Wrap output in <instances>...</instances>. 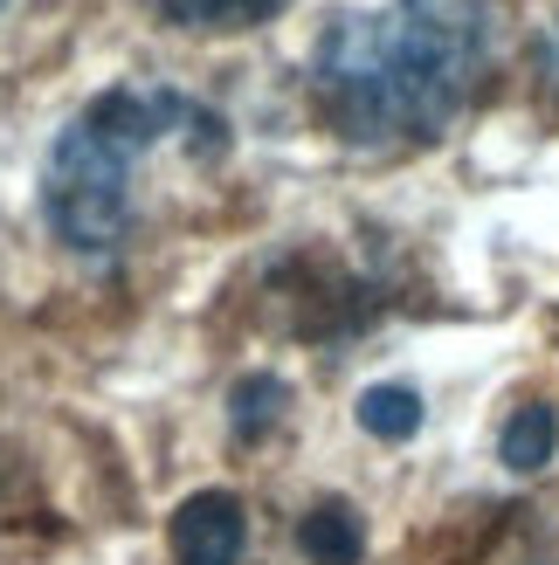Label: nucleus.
Returning a JSON list of instances; mask_svg holds the SVG:
<instances>
[{
  "instance_id": "nucleus-9",
  "label": "nucleus",
  "mask_w": 559,
  "mask_h": 565,
  "mask_svg": "<svg viewBox=\"0 0 559 565\" xmlns=\"http://www.w3.org/2000/svg\"><path fill=\"white\" fill-rule=\"evenodd\" d=\"M552 83H559V28H552Z\"/></svg>"
},
{
  "instance_id": "nucleus-3",
  "label": "nucleus",
  "mask_w": 559,
  "mask_h": 565,
  "mask_svg": "<svg viewBox=\"0 0 559 565\" xmlns=\"http://www.w3.org/2000/svg\"><path fill=\"white\" fill-rule=\"evenodd\" d=\"M242 539H249V518L229 490H193L166 524V545H173L180 565H235Z\"/></svg>"
},
{
  "instance_id": "nucleus-5",
  "label": "nucleus",
  "mask_w": 559,
  "mask_h": 565,
  "mask_svg": "<svg viewBox=\"0 0 559 565\" xmlns=\"http://www.w3.org/2000/svg\"><path fill=\"white\" fill-rule=\"evenodd\" d=\"M297 545L312 565H359V552H367V531H359V511L339 497H325L318 511H304L297 524Z\"/></svg>"
},
{
  "instance_id": "nucleus-7",
  "label": "nucleus",
  "mask_w": 559,
  "mask_h": 565,
  "mask_svg": "<svg viewBox=\"0 0 559 565\" xmlns=\"http://www.w3.org/2000/svg\"><path fill=\"white\" fill-rule=\"evenodd\" d=\"M359 428L380 441H408L422 428V393L414 386H367L359 393Z\"/></svg>"
},
{
  "instance_id": "nucleus-2",
  "label": "nucleus",
  "mask_w": 559,
  "mask_h": 565,
  "mask_svg": "<svg viewBox=\"0 0 559 565\" xmlns=\"http://www.w3.org/2000/svg\"><path fill=\"white\" fill-rule=\"evenodd\" d=\"M173 131L229 146L214 110L173 83H118L63 125L42 159V214L70 256H118V242L131 235V173Z\"/></svg>"
},
{
  "instance_id": "nucleus-8",
  "label": "nucleus",
  "mask_w": 559,
  "mask_h": 565,
  "mask_svg": "<svg viewBox=\"0 0 559 565\" xmlns=\"http://www.w3.org/2000/svg\"><path fill=\"white\" fill-rule=\"evenodd\" d=\"M284 401H291V386L276 380V373H249V380L229 393V420H235V435H263Z\"/></svg>"
},
{
  "instance_id": "nucleus-1",
  "label": "nucleus",
  "mask_w": 559,
  "mask_h": 565,
  "mask_svg": "<svg viewBox=\"0 0 559 565\" xmlns=\"http://www.w3.org/2000/svg\"><path fill=\"white\" fill-rule=\"evenodd\" d=\"M484 63V0H380L325 21L312 49V104L346 146H414L463 118Z\"/></svg>"
},
{
  "instance_id": "nucleus-4",
  "label": "nucleus",
  "mask_w": 559,
  "mask_h": 565,
  "mask_svg": "<svg viewBox=\"0 0 559 565\" xmlns=\"http://www.w3.org/2000/svg\"><path fill=\"white\" fill-rule=\"evenodd\" d=\"M152 21L187 28V35H242V28H263L270 14H284L291 0H138Z\"/></svg>"
},
{
  "instance_id": "nucleus-6",
  "label": "nucleus",
  "mask_w": 559,
  "mask_h": 565,
  "mask_svg": "<svg viewBox=\"0 0 559 565\" xmlns=\"http://www.w3.org/2000/svg\"><path fill=\"white\" fill-rule=\"evenodd\" d=\"M552 448H559V414L552 407H518L511 420H505V435H497V456H505V469H518V476H532V469H546L552 462Z\"/></svg>"
}]
</instances>
